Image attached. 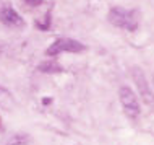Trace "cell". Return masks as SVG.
I'll list each match as a JSON object with an SVG mask.
<instances>
[{
	"label": "cell",
	"mask_w": 154,
	"mask_h": 145,
	"mask_svg": "<svg viewBox=\"0 0 154 145\" xmlns=\"http://www.w3.org/2000/svg\"><path fill=\"white\" fill-rule=\"evenodd\" d=\"M107 20L114 26L122 28V30H127V31H135L138 28V13H136V10L112 7L109 15H107Z\"/></svg>",
	"instance_id": "6da1fadb"
},
{
	"label": "cell",
	"mask_w": 154,
	"mask_h": 145,
	"mask_svg": "<svg viewBox=\"0 0 154 145\" xmlns=\"http://www.w3.org/2000/svg\"><path fill=\"white\" fill-rule=\"evenodd\" d=\"M131 77L136 83V88L140 92V96L143 98V101L146 105H154V92L151 90V86L148 83V78L144 75V72L140 67H133L131 69Z\"/></svg>",
	"instance_id": "7a4b0ae2"
},
{
	"label": "cell",
	"mask_w": 154,
	"mask_h": 145,
	"mask_svg": "<svg viewBox=\"0 0 154 145\" xmlns=\"http://www.w3.org/2000/svg\"><path fill=\"white\" fill-rule=\"evenodd\" d=\"M85 51V44L80 41H75L70 38H60L57 39L54 44H51V47L45 51L47 56H57L60 52H83Z\"/></svg>",
	"instance_id": "3957f363"
},
{
	"label": "cell",
	"mask_w": 154,
	"mask_h": 145,
	"mask_svg": "<svg viewBox=\"0 0 154 145\" xmlns=\"http://www.w3.org/2000/svg\"><path fill=\"white\" fill-rule=\"evenodd\" d=\"M119 96H120V103H122L125 113L130 118H136L140 114V103L136 99V95L133 93V90L130 86H122L119 90Z\"/></svg>",
	"instance_id": "277c9868"
},
{
	"label": "cell",
	"mask_w": 154,
	"mask_h": 145,
	"mask_svg": "<svg viewBox=\"0 0 154 145\" xmlns=\"http://www.w3.org/2000/svg\"><path fill=\"white\" fill-rule=\"evenodd\" d=\"M0 20L7 24V26H21L23 20L11 7H3L0 10Z\"/></svg>",
	"instance_id": "5b68a950"
},
{
	"label": "cell",
	"mask_w": 154,
	"mask_h": 145,
	"mask_svg": "<svg viewBox=\"0 0 154 145\" xmlns=\"http://www.w3.org/2000/svg\"><path fill=\"white\" fill-rule=\"evenodd\" d=\"M37 69H39L41 72H44V73H55V72H62V67H60V65L57 64V62H52V60L41 64Z\"/></svg>",
	"instance_id": "8992f818"
},
{
	"label": "cell",
	"mask_w": 154,
	"mask_h": 145,
	"mask_svg": "<svg viewBox=\"0 0 154 145\" xmlns=\"http://www.w3.org/2000/svg\"><path fill=\"white\" fill-rule=\"evenodd\" d=\"M24 2H28V3H31V5H39L42 0H24Z\"/></svg>",
	"instance_id": "52a82bcc"
}]
</instances>
